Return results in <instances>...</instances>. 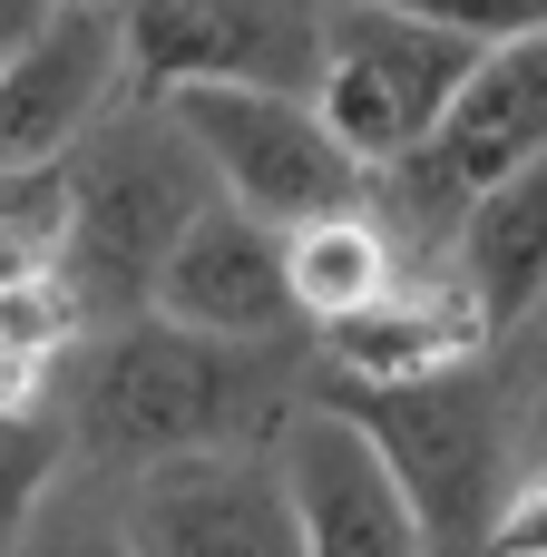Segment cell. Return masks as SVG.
I'll use <instances>...</instances> for the list:
<instances>
[{"mask_svg": "<svg viewBox=\"0 0 547 557\" xmlns=\"http://www.w3.org/2000/svg\"><path fill=\"white\" fill-rule=\"evenodd\" d=\"M59 460H69V421H49L39 401L29 411H0V548L29 529V499L49 490Z\"/></svg>", "mask_w": 547, "mask_h": 557, "instance_id": "cell-16", "label": "cell"}, {"mask_svg": "<svg viewBox=\"0 0 547 557\" xmlns=\"http://www.w3.org/2000/svg\"><path fill=\"white\" fill-rule=\"evenodd\" d=\"M78 333H88V294L69 284V264H49V274H29V284H0V352L59 362Z\"/></svg>", "mask_w": 547, "mask_h": 557, "instance_id": "cell-15", "label": "cell"}, {"mask_svg": "<svg viewBox=\"0 0 547 557\" xmlns=\"http://www.w3.org/2000/svg\"><path fill=\"white\" fill-rule=\"evenodd\" d=\"M401 10L450 20V29H470V39H509V29H538L547 20V0H401Z\"/></svg>", "mask_w": 547, "mask_h": 557, "instance_id": "cell-18", "label": "cell"}, {"mask_svg": "<svg viewBox=\"0 0 547 557\" xmlns=\"http://www.w3.org/2000/svg\"><path fill=\"white\" fill-rule=\"evenodd\" d=\"M313 392L382 441V460L411 490L431 548H489V529L519 490V441H529L509 362H489V352L431 362V372H343V362H323Z\"/></svg>", "mask_w": 547, "mask_h": 557, "instance_id": "cell-2", "label": "cell"}, {"mask_svg": "<svg viewBox=\"0 0 547 557\" xmlns=\"http://www.w3.org/2000/svg\"><path fill=\"white\" fill-rule=\"evenodd\" d=\"M274 460H284V490H294V519H303V557H421L431 548V529H421L411 490L391 480L382 441L352 411H333L323 392L284 421Z\"/></svg>", "mask_w": 547, "mask_h": 557, "instance_id": "cell-10", "label": "cell"}, {"mask_svg": "<svg viewBox=\"0 0 547 557\" xmlns=\"http://www.w3.org/2000/svg\"><path fill=\"white\" fill-rule=\"evenodd\" d=\"M157 313L176 323H206V333H313L303 304H294V225L215 196L186 245L166 255L157 274Z\"/></svg>", "mask_w": 547, "mask_h": 557, "instance_id": "cell-11", "label": "cell"}, {"mask_svg": "<svg viewBox=\"0 0 547 557\" xmlns=\"http://www.w3.org/2000/svg\"><path fill=\"white\" fill-rule=\"evenodd\" d=\"M450 264L470 274V294H480V313H489V333H499V352H509V343L547 313V157L509 166L499 186H480V196L460 206Z\"/></svg>", "mask_w": 547, "mask_h": 557, "instance_id": "cell-12", "label": "cell"}, {"mask_svg": "<svg viewBox=\"0 0 547 557\" xmlns=\"http://www.w3.org/2000/svg\"><path fill=\"white\" fill-rule=\"evenodd\" d=\"M343 0H127V88H323Z\"/></svg>", "mask_w": 547, "mask_h": 557, "instance_id": "cell-7", "label": "cell"}, {"mask_svg": "<svg viewBox=\"0 0 547 557\" xmlns=\"http://www.w3.org/2000/svg\"><path fill=\"white\" fill-rule=\"evenodd\" d=\"M69 284L88 294V313L127 323V313H157V274L166 255L186 245V225L225 196L196 127L176 117V98L157 88H127L69 157Z\"/></svg>", "mask_w": 547, "mask_h": 557, "instance_id": "cell-3", "label": "cell"}, {"mask_svg": "<svg viewBox=\"0 0 547 557\" xmlns=\"http://www.w3.org/2000/svg\"><path fill=\"white\" fill-rule=\"evenodd\" d=\"M509 382H519V431H529V450H547V313L519 333V362H509Z\"/></svg>", "mask_w": 547, "mask_h": 557, "instance_id": "cell-19", "label": "cell"}, {"mask_svg": "<svg viewBox=\"0 0 547 557\" xmlns=\"http://www.w3.org/2000/svg\"><path fill=\"white\" fill-rule=\"evenodd\" d=\"M391 284H401V225L372 196L294 225V304H303L313 333L343 323V313H362V304H382Z\"/></svg>", "mask_w": 547, "mask_h": 557, "instance_id": "cell-14", "label": "cell"}, {"mask_svg": "<svg viewBox=\"0 0 547 557\" xmlns=\"http://www.w3.org/2000/svg\"><path fill=\"white\" fill-rule=\"evenodd\" d=\"M49 10L59 0H0V49H20L29 29H49Z\"/></svg>", "mask_w": 547, "mask_h": 557, "instance_id": "cell-20", "label": "cell"}, {"mask_svg": "<svg viewBox=\"0 0 547 557\" xmlns=\"http://www.w3.org/2000/svg\"><path fill=\"white\" fill-rule=\"evenodd\" d=\"M313 343H323V362H343V372H431V362L499 352V333H489V313H480V294H470L460 264H440V274H421V284H391L382 304L323 323Z\"/></svg>", "mask_w": 547, "mask_h": 557, "instance_id": "cell-13", "label": "cell"}, {"mask_svg": "<svg viewBox=\"0 0 547 557\" xmlns=\"http://www.w3.org/2000/svg\"><path fill=\"white\" fill-rule=\"evenodd\" d=\"M480 49L489 39H470L450 20H421L401 0H343L333 10V59H323V88L313 98H323V117L382 176L391 157H411L440 127V108L460 98V78L480 69Z\"/></svg>", "mask_w": 547, "mask_h": 557, "instance_id": "cell-6", "label": "cell"}, {"mask_svg": "<svg viewBox=\"0 0 547 557\" xmlns=\"http://www.w3.org/2000/svg\"><path fill=\"white\" fill-rule=\"evenodd\" d=\"M127 98V0H59L49 29L0 49V176L59 166Z\"/></svg>", "mask_w": 547, "mask_h": 557, "instance_id": "cell-8", "label": "cell"}, {"mask_svg": "<svg viewBox=\"0 0 547 557\" xmlns=\"http://www.w3.org/2000/svg\"><path fill=\"white\" fill-rule=\"evenodd\" d=\"M166 98H176V117L196 127L215 186H225L235 206L274 215V225L362 206V196L382 186L372 157H362V147L323 117V98H303V88H225V78H206V88H166Z\"/></svg>", "mask_w": 547, "mask_h": 557, "instance_id": "cell-4", "label": "cell"}, {"mask_svg": "<svg viewBox=\"0 0 547 557\" xmlns=\"http://www.w3.org/2000/svg\"><path fill=\"white\" fill-rule=\"evenodd\" d=\"M489 548H509V557H547V450L519 470V490H509V509H499Z\"/></svg>", "mask_w": 547, "mask_h": 557, "instance_id": "cell-17", "label": "cell"}, {"mask_svg": "<svg viewBox=\"0 0 547 557\" xmlns=\"http://www.w3.org/2000/svg\"><path fill=\"white\" fill-rule=\"evenodd\" d=\"M547 157V20L538 29H509L480 49V69L460 78V98L440 108V127L382 166V196H391V225H421V235H450L460 206L480 186H499L509 166Z\"/></svg>", "mask_w": 547, "mask_h": 557, "instance_id": "cell-5", "label": "cell"}, {"mask_svg": "<svg viewBox=\"0 0 547 557\" xmlns=\"http://www.w3.org/2000/svg\"><path fill=\"white\" fill-rule=\"evenodd\" d=\"M313 333H206L176 313H127L69 382V450L147 470L176 450H274L313 401Z\"/></svg>", "mask_w": 547, "mask_h": 557, "instance_id": "cell-1", "label": "cell"}, {"mask_svg": "<svg viewBox=\"0 0 547 557\" xmlns=\"http://www.w3.org/2000/svg\"><path fill=\"white\" fill-rule=\"evenodd\" d=\"M117 539L147 557H303V519L274 450H176L137 470Z\"/></svg>", "mask_w": 547, "mask_h": 557, "instance_id": "cell-9", "label": "cell"}]
</instances>
